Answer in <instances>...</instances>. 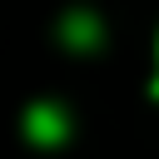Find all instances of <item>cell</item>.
<instances>
[{"label": "cell", "mask_w": 159, "mask_h": 159, "mask_svg": "<svg viewBox=\"0 0 159 159\" xmlns=\"http://www.w3.org/2000/svg\"><path fill=\"white\" fill-rule=\"evenodd\" d=\"M20 124H25V139H35V144H45V149L70 139V114H65L60 104H50V99H35Z\"/></svg>", "instance_id": "1"}, {"label": "cell", "mask_w": 159, "mask_h": 159, "mask_svg": "<svg viewBox=\"0 0 159 159\" xmlns=\"http://www.w3.org/2000/svg\"><path fill=\"white\" fill-rule=\"evenodd\" d=\"M60 35H65V45H75V50H89V45H99V20L94 15H84V10H75V15H65L60 20Z\"/></svg>", "instance_id": "2"}]
</instances>
